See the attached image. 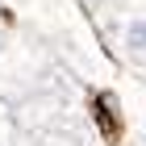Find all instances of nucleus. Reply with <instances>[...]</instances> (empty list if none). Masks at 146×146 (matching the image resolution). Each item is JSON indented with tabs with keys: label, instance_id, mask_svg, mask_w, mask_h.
Listing matches in <instances>:
<instances>
[{
	"label": "nucleus",
	"instance_id": "obj_1",
	"mask_svg": "<svg viewBox=\"0 0 146 146\" xmlns=\"http://www.w3.org/2000/svg\"><path fill=\"white\" fill-rule=\"evenodd\" d=\"M0 9L21 29H29L50 50V58L84 88H104L117 79V67L104 54L84 0H0Z\"/></svg>",
	"mask_w": 146,
	"mask_h": 146
},
{
	"label": "nucleus",
	"instance_id": "obj_2",
	"mask_svg": "<svg viewBox=\"0 0 146 146\" xmlns=\"http://www.w3.org/2000/svg\"><path fill=\"white\" fill-rule=\"evenodd\" d=\"M54 75H63V67L50 58V50L0 9V100L21 104Z\"/></svg>",
	"mask_w": 146,
	"mask_h": 146
},
{
	"label": "nucleus",
	"instance_id": "obj_3",
	"mask_svg": "<svg viewBox=\"0 0 146 146\" xmlns=\"http://www.w3.org/2000/svg\"><path fill=\"white\" fill-rule=\"evenodd\" d=\"M84 9L117 75L146 84V0H92Z\"/></svg>",
	"mask_w": 146,
	"mask_h": 146
},
{
	"label": "nucleus",
	"instance_id": "obj_4",
	"mask_svg": "<svg viewBox=\"0 0 146 146\" xmlns=\"http://www.w3.org/2000/svg\"><path fill=\"white\" fill-rule=\"evenodd\" d=\"M0 146H17V113L9 100H0Z\"/></svg>",
	"mask_w": 146,
	"mask_h": 146
},
{
	"label": "nucleus",
	"instance_id": "obj_5",
	"mask_svg": "<svg viewBox=\"0 0 146 146\" xmlns=\"http://www.w3.org/2000/svg\"><path fill=\"white\" fill-rule=\"evenodd\" d=\"M84 4H92V0H84Z\"/></svg>",
	"mask_w": 146,
	"mask_h": 146
}]
</instances>
